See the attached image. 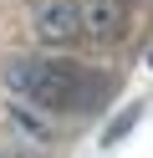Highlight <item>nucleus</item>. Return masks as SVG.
Returning <instances> with one entry per match:
<instances>
[{"label": "nucleus", "instance_id": "nucleus-1", "mask_svg": "<svg viewBox=\"0 0 153 158\" xmlns=\"http://www.w3.org/2000/svg\"><path fill=\"white\" fill-rule=\"evenodd\" d=\"M0 82L31 107H46V112H92V102L102 97V77H87L82 66L61 61V56H15L5 61Z\"/></svg>", "mask_w": 153, "mask_h": 158}, {"label": "nucleus", "instance_id": "nucleus-2", "mask_svg": "<svg viewBox=\"0 0 153 158\" xmlns=\"http://www.w3.org/2000/svg\"><path fill=\"white\" fill-rule=\"evenodd\" d=\"M31 31H36V41H46V46H71V41L82 36V10H77V0H36Z\"/></svg>", "mask_w": 153, "mask_h": 158}, {"label": "nucleus", "instance_id": "nucleus-3", "mask_svg": "<svg viewBox=\"0 0 153 158\" xmlns=\"http://www.w3.org/2000/svg\"><path fill=\"white\" fill-rule=\"evenodd\" d=\"M77 10H82V36H92V41H117L128 31L122 0H77Z\"/></svg>", "mask_w": 153, "mask_h": 158}, {"label": "nucleus", "instance_id": "nucleus-4", "mask_svg": "<svg viewBox=\"0 0 153 158\" xmlns=\"http://www.w3.org/2000/svg\"><path fill=\"white\" fill-rule=\"evenodd\" d=\"M10 123L20 127L26 138H36V143H51L56 138V127H51V117H41V112H31V102H20V107H10Z\"/></svg>", "mask_w": 153, "mask_h": 158}]
</instances>
